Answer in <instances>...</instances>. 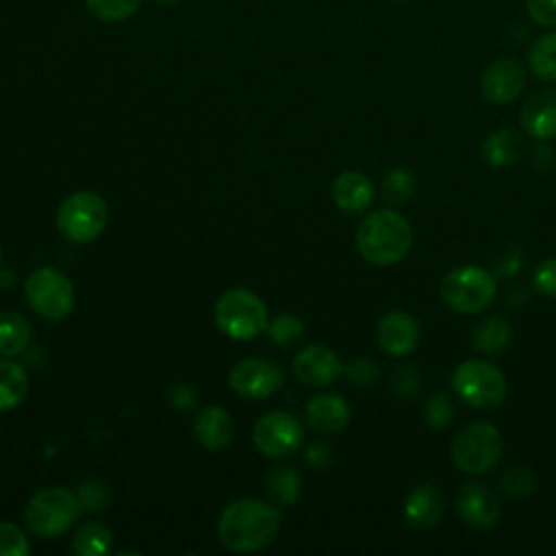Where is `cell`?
<instances>
[{
	"label": "cell",
	"mask_w": 556,
	"mask_h": 556,
	"mask_svg": "<svg viewBox=\"0 0 556 556\" xmlns=\"http://www.w3.org/2000/svg\"><path fill=\"white\" fill-rule=\"evenodd\" d=\"M526 7L539 26H556V0H526Z\"/></svg>",
	"instance_id": "cell-38"
},
{
	"label": "cell",
	"mask_w": 556,
	"mask_h": 556,
	"mask_svg": "<svg viewBox=\"0 0 556 556\" xmlns=\"http://www.w3.org/2000/svg\"><path fill=\"white\" fill-rule=\"evenodd\" d=\"M30 343V324L17 311L0 313V356L15 358Z\"/></svg>",
	"instance_id": "cell-23"
},
{
	"label": "cell",
	"mask_w": 556,
	"mask_h": 556,
	"mask_svg": "<svg viewBox=\"0 0 556 556\" xmlns=\"http://www.w3.org/2000/svg\"><path fill=\"white\" fill-rule=\"evenodd\" d=\"M523 139L513 128H497L482 141V156L493 167H506L521 159Z\"/></svg>",
	"instance_id": "cell-21"
},
{
	"label": "cell",
	"mask_w": 556,
	"mask_h": 556,
	"mask_svg": "<svg viewBox=\"0 0 556 556\" xmlns=\"http://www.w3.org/2000/svg\"><path fill=\"white\" fill-rule=\"evenodd\" d=\"M504 439L493 424L473 421L452 441V463L463 473H486L502 456Z\"/></svg>",
	"instance_id": "cell-8"
},
{
	"label": "cell",
	"mask_w": 556,
	"mask_h": 556,
	"mask_svg": "<svg viewBox=\"0 0 556 556\" xmlns=\"http://www.w3.org/2000/svg\"><path fill=\"white\" fill-rule=\"evenodd\" d=\"M78 500H80V506L85 510H100L106 506V486L100 482V480H85L80 486H78Z\"/></svg>",
	"instance_id": "cell-37"
},
{
	"label": "cell",
	"mask_w": 556,
	"mask_h": 556,
	"mask_svg": "<svg viewBox=\"0 0 556 556\" xmlns=\"http://www.w3.org/2000/svg\"><path fill=\"white\" fill-rule=\"evenodd\" d=\"M424 387V374L413 365H397L391 371V389L395 391V395L404 397V400H413Z\"/></svg>",
	"instance_id": "cell-32"
},
{
	"label": "cell",
	"mask_w": 556,
	"mask_h": 556,
	"mask_svg": "<svg viewBox=\"0 0 556 556\" xmlns=\"http://www.w3.org/2000/svg\"><path fill=\"white\" fill-rule=\"evenodd\" d=\"M521 128L528 137L536 141H547L556 137V91L543 89L530 96L519 111Z\"/></svg>",
	"instance_id": "cell-17"
},
{
	"label": "cell",
	"mask_w": 556,
	"mask_h": 556,
	"mask_svg": "<svg viewBox=\"0 0 556 556\" xmlns=\"http://www.w3.org/2000/svg\"><path fill=\"white\" fill-rule=\"evenodd\" d=\"M24 293L30 308L50 321L67 317L76 304L72 280L56 267H37L24 282Z\"/></svg>",
	"instance_id": "cell-9"
},
{
	"label": "cell",
	"mask_w": 556,
	"mask_h": 556,
	"mask_svg": "<svg viewBox=\"0 0 556 556\" xmlns=\"http://www.w3.org/2000/svg\"><path fill=\"white\" fill-rule=\"evenodd\" d=\"M152 2H156V4H174L178 0H152Z\"/></svg>",
	"instance_id": "cell-43"
},
{
	"label": "cell",
	"mask_w": 556,
	"mask_h": 556,
	"mask_svg": "<svg viewBox=\"0 0 556 556\" xmlns=\"http://www.w3.org/2000/svg\"><path fill=\"white\" fill-rule=\"evenodd\" d=\"M282 369L276 361L250 356L237 361L228 371V384L235 393L252 400L274 395L282 387Z\"/></svg>",
	"instance_id": "cell-11"
},
{
	"label": "cell",
	"mask_w": 556,
	"mask_h": 556,
	"mask_svg": "<svg viewBox=\"0 0 556 556\" xmlns=\"http://www.w3.org/2000/svg\"><path fill=\"white\" fill-rule=\"evenodd\" d=\"M265 332L269 334V339L280 345V348H293L295 343L302 341L304 337V324L302 319H298L295 315H289V313H282V315H276Z\"/></svg>",
	"instance_id": "cell-28"
},
{
	"label": "cell",
	"mask_w": 556,
	"mask_h": 556,
	"mask_svg": "<svg viewBox=\"0 0 556 556\" xmlns=\"http://www.w3.org/2000/svg\"><path fill=\"white\" fill-rule=\"evenodd\" d=\"M528 63L534 76L556 83V30L541 35L528 52Z\"/></svg>",
	"instance_id": "cell-27"
},
{
	"label": "cell",
	"mask_w": 556,
	"mask_h": 556,
	"mask_svg": "<svg viewBox=\"0 0 556 556\" xmlns=\"http://www.w3.org/2000/svg\"><path fill=\"white\" fill-rule=\"evenodd\" d=\"M254 447L267 458H285L300 450L304 428L298 417L285 410H271L256 419L252 428Z\"/></svg>",
	"instance_id": "cell-10"
},
{
	"label": "cell",
	"mask_w": 556,
	"mask_h": 556,
	"mask_svg": "<svg viewBox=\"0 0 556 556\" xmlns=\"http://www.w3.org/2000/svg\"><path fill=\"white\" fill-rule=\"evenodd\" d=\"M341 371L343 365L339 356L319 343L302 348L293 358V374L306 387H328Z\"/></svg>",
	"instance_id": "cell-14"
},
{
	"label": "cell",
	"mask_w": 556,
	"mask_h": 556,
	"mask_svg": "<svg viewBox=\"0 0 556 556\" xmlns=\"http://www.w3.org/2000/svg\"><path fill=\"white\" fill-rule=\"evenodd\" d=\"M141 0H85L89 13L100 22H122L128 20Z\"/></svg>",
	"instance_id": "cell-31"
},
{
	"label": "cell",
	"mask_w": 556,
	"mask_h": 556,
	"mask_svg": "<svg viewBox=\"0 0 556 556\" xmlns=\"http://www.w3.org/2000/svg\"><path fill=\"white\" fill-rule=\"evenodd\" d=\"M265 493L276 506H293L302 493V476L293 467H276L265 476Z\"/></svg>",
	"instance_id": "cell-24"
},
{
	"label": "cell",
	"mask_w": 556,
	"mask_h": 556,
	"mask_svg": "<svg viewBox=\"0 0 556 556\" xmlns=\"http://www.w3.org/2000/svg\"><path fill=\"white\" fill-rule=\"evenodd\" d=\"M532 165L539 167L541 172L549 169V167L554 165V150H552L549 146H539V148H534V152H532Z\"/></svg>",
	"instance_id": "cell-42"
},
{
	"label": "cell",
	"mask_w": 556,
	"mask_h": 556,
	"mask_svg": "<svg viewBox=\"0 0 556 556\" xmlns=\"http://www.w3.org/2000/svg\"><path fill=\"white\" fill-rule=\"evenodd\" d=\"M28 552L26 532L11 521H0V556H26Z\"/></svg>",
	"instance_id": "cell-34"
},
{
	"label": "cell",
	"mask_w": 556,
	"mask_h": 556,
	"mask_svg": "<svg viewBox=\"0 0 556 556\" xmlns=\"http://www.w3.org/2000/svg\"><path fill=\"white\" fill-rule=\"evenodd\" d=\"M534 287L541 295L556 300V256L543 258L534 267Z\"/></svg>",
	"instance_id": "cell-36"
},
{
	"label": "cell",
	"mask_w": 556,
	"mask_h": 556,
	"mask_svg": "<svg viewBox=\"0 0 556 556\" xmlns=\"http://www.w3.org/2000/svg\"><path fill=\"white\" fill-rule=\"evenodd\" d=\"M113 545V532L102 521H87L83 523L74 539H72V552L78 556H102Z\"/></svg>",
	"instance_id": "cell-26"
},
{
	"label": "cell",
	"mask_w": 556,
	"mask_h": 556,
	"mask_svg": "<svg viewBox=\"0 0 556 556\" xmlns=\"http://www.w3.org/2000/svg\"><path fill=\"white\" fill-rule=\"evenodd\" d=\"M280 528V510L263 500L241 497L230 502L217 521V534L230 552H256L265 547Z\"/></svg>",
	"instance_id": "cell-1"
},
{
	"label": "cell",
	"mask_w": 556,
	"mask_h": 556,
	"mask_svg": "<svg viewBox=\"0 0 556 556\" xmlns=\"http://www.w3.org/2000/svg\"><path fill=\"white\" fill-rule=\"evenodd\" d=\"M439 289L443 302L452 311L469 315L484 311L493 302L497 293V280L489 269L480 265H460L441 278Z\"/></svg>",
	"instance_id": "cell-5"
},
{
	"label": "cell",
	"mask_w": 556,
	"mask_h": 556,
	"mask_svg": "<svg viewBox=\"0 0 556 556\" xmlns=\"http://www.w3.org/2000/svg\"><path fill=\"white\" fill-rule=\"evenodd\" d=\"M28 393L26 369L9 356H0V410H11L22 404Z\"/></svg>",
	"instance_id": "cell-22"
},
{
	"label": "cell",
	"mask_w": 556,
	"mask_h": 556,
	"mask_svg": "<svg viewBox=\"0 0 556 556\" xmlns=\"http://www.w3.org/2000/svg\"><path fill=\"white\" fill-rule=\"evenodd\" d=\"M193 432L198 443L208 452H219L228 447L235 434V424L228 410H224L217 404H208L200 408V413L193 419Z\"/></svg>",
	"instance_id": "cell-19"
},
{
	"label": "cell",
	"mask_w": 556,
	"mask_h": 556,
	"mask_svg": "<svg viewBox=\"0 0 556 556\" xmlns=\"http://www.w3.org/2000/svg\"><path fill=\"white\" fill-rule=\"evenodd\" d=\"M419 324L404 311H389L376 326V339L384 354L406 356L419 343Z\"/></svg>",
	"instance_id": "cell-15"
},
{
	"label": "cell",
	"mask_w": 556,
	"mask_h": 556,
	"mask_svg": "<svg viewBox=\"0 0 556 556\" xmlns=\"http://www.w3.org/2000/svg\"><path fill=\"white\" fill-rule=\"evenodd\" d=\"M452 389L471 408L489 410L504 402L506 397V376L500 367L482 358H469L456 365L452 374Z\"/></svg>",
	"instance_id": "cell-6"
},
{
	"label": "cell",
	"mask_w": 556,
	"mask_h": 556,
	"mask_svg": "<svg viewBox=\"0 0 556 556\" xmlns=\"http://www.w3.org/2000/svg\"><path fill=\"white\" fill-rule=\"evenodd\" d=\"M445 510V497L443 491L432 484V482H424L417 484L404 500V519L410 528L415 530H428L434 528Z\"/></svg>",
	"instance_id": "cell-16"
},
{
	"label": "cell",
	"mask_w": 556,
	"mask_h": 556,
	"mask_svg": "<svg viewBox=\"0 0 556 556\" xmlns=\"http://www.w3.org/2000/svg\"><path fill=\"white\" fill-rule=\"evenodd\" d=\"M526 85V72L515 59H497L484 67L480 76V91L491 104L513 102Z\"/></svg>",
	"instance_id": "cell-13"
},
{
	"label": "cell",
	"mask_w": 556,
	"mask_h": 556,
	"mask_svg": "<svg viewBox=\"0 0 556 556\" xmlns=\"http://www.w3.org/2000/svg\"><path fill=\"white\" fill-rule=\"evenodd\" d=\"M332 447L326 445V443H313L308 450H306V463L315 469H326L328 465H332Z\"/></svg>",
	"instance_id": "cell-40"
},
{
	"label": "cell",
	"mask_w": 556,
	"mask_h": 556,
	"mask_svg": "<svg viewBox=\"0 0 556 556\" xmlns=\"http://www.w3.org/2000/svg\"><path fill=\"white\" fill-rule=\"evenodd\" d=\"M384 198L391 204H404L415 193V176L408 167H393L382 180Z\"/></svg>",
	"instance_id": "cell-29"
},
{
	"label": "cell",
	"mask_w": 556,
	"mask_h": 556,
	"mask_svg": "<svg viewBox=\"0 0 556 556\" xmlns=\"http://www.w3.org/2000/svg\"><path fill=\"white\" fill-rule=\"evenodd\" d=\"M0 261H2V248H0Z\"/></svg>",
	"instance_id": "cell-44"
},
{
	"label": "cell",
	"mask_w": 556,
	"mask_h": 556,
	"mask_svg": "<svg viewBox=\"0 0 556 556\" xmlns=\"http://www.w3.org/2000/svg\"><path fill=\"white\" fill-rule=\"evenodd\" d=\"M523 263V254L517 248H506L502 256L495 258V274L497 276H515Z\"/></svg>",
	"instance_id": "cell-39"
},
{
	"label": "cell",
	"mask_w": 556,
	"mask_h": 556,
	"mask_svg": "<svg viewBox=\"0 0 556 556\" xmlns=\"http://www.w3.org/2000/svg\"><path fill=\"white\" fill-rule=\"evenodd\" d=\"M410 245L413 228L397 211H371L356 226V248L371 265L391 267L406 258Z\"/></svg>",
	"instance_id": "cell-2"
},
{
	"label": "cell",
	"mask_w": 556,
	"mask_h": 556,
	"mask_svg": "<svg viewBox=\"0 0 556 556\" xmlns=\"http://www.w3.org/2000/svg\"><path fill=\"white\" fill-rule=\"evenodd\" d=\"M332 200L343 213H365L374 202V185L363 172H343L332 182Z\"/></svg>",
	"instance_id": "cell-20"
},
{
	"label": "cell",
	"mask_w": 556,
	"mask_h": 556,
	"mask_svg": "<svg viewBox=\"0 0 556 556\" xmlns=\"http://www.w3.org/2000/svg\"><path fill=\"white\" fill-rule=\"evenodd\" d=\"M454 404L452 397L447 393H434L428 397L426 408H424V417L428 428L432 430H445L452 421H454Z\"/></svg>",
	"instance_id": "cell-33"
},
{
	"label": "cell",
	"mask_w": 556,
	"mask_h": 556,
	"mask_svg": "<svg viewBox=\"0 0 556 556\" xmlns=\"http://www.w3.org/2000/svg\"><path fill=\"white\" fill-rule=\"evenodd\" d=\"M513 337V328L502 317L482 319L471 332V345L480 354H497L502 352Z\"/></svg>",
	"instance_id": "cell-25"
},
{
	"label": "cell",
	"mask_w": 556,
	"mask_h": 556,
	"mask_svg": "<svg viewBox=\"0 0 556 556\" xmlns=\"http://www.w3.org/2000/svg\"><path fill=\"white\" fill-rule=\"evenodd\" d=\"M500 484L510 497H528L536 489V476L526 465H510L500 476Z\"/></svg>",
	"instance_id": "cell-30"
},
{
	"label": "cell",
	"mask_w": 556,
	"mask_h": 556,
	"mask_svg": "<svg viewBox=\"0 0 556 556\" xmlns=\"http://www.w3.org/2000/svg\"><path fill=\"white\" fill-rule=\"evenodd\" d=\"M391 2H404V0H391Z\"/></svg>",
	"instance_id": "cell-45"
},
{
	"label": "cell",
	"mask_w": 556,
	"mask_h": 556,
	"mask_svg": "<svg viewBox=\"0 0 556 556\" xmlns=\"http://www.w3.org/2000/svg\"><path fill=\"white\" fill-rule=\"evenodd\" d=\"M306 424L319 434H337L350 421V406L341 395L321 393L308 400L306 408Z\"/></svg>",
	"instance_id": "cell-18"
},
{
	"label": "cell",
	"mask_w": 556,
	"mask_h": 556,
	"mask_svg": "<svg viewBox=\"0 0 556 556\" xmlns=\"http://www.w3.org/2000/svg\"><path fill=\"white\" fill-rule=\"evenodd\" d=\"M343 374L356 387H371L380 378V367L374 358H356L343 367Z\"/></svg>",
	"instance_id": "cell-35"
},
{
	"label": "cell",
	"mask_w": 556,
	"mask_h": 556,
	"mask_svg": "<svg viewBox=\"0 0 556 556\" xmlns=\"http://www.w3.org/2000/svg\"><path fill=\"white\" fill-rule=\"evenodd\" d=\"M215 324L226 337L235 341H248L265 332L269 324L267 306L254 291L235 287L217 298Z\"/></svg>",
	"instance_id": "cell-4"
},
{
	"label": "cell",
	"mask_w": 556,
	"mask_h": 556,
	"mask_svg": "<svg viewBox=\"0 0 556 556\" xmlns=\"http://www.w3.org/2000/svg\"><path fill=\"white\" fill-rule=\"evenodd\" d=\"M80 500L76 493L63 486L39 489L24 508L26 526L41 539H54L65 534L80 517Z\"/></svg>",
	"instance_id": "cell-3"
},
{
	"label": "cell",
	"mask_w": 556,
	"mask_h": 556,
	"mask_svg": "<svg viewBox=\"0 0 556 556\" xmlns=\"http://www.w3.org/2000/svg\"><path fill=\"white\" fill-rule=\"evenodd\" d=\"M109 222L106 202L96 191L70 193L56 211V228L72 243L96 241Z\"/></svg>",
	"instance_id": "cell-7"
},
{
	"label": "cell",
	"mask_w": 556,
	"mask_h": 556,
	"mask_svg": "<svg viewBox=\"0 0 556 556\" xmlns=\"http://www.w3.org/2000/svg\"><path fill=\"white\" fill-rule=\"evenodd\" d=\"M193 400H195V395L187 384H176L169 393V402L176 408H189V406H193Z\"/></svg>",
	"instance_id": "cell-41"
},
{
	"label": "cell",
	"mask_w": 556,
	"mask_h": 556,
	"mask_svg": "<svg viewBox=\"0 0 556 556\" xmlns=\"http://www.w3.org/2000/svg\"><path fill=\"white\" fill-rule=\"evenodd\" d=\"M456 510L467 526L484 530L500 521L502 502L486 484L467 482L456 495Z\"/></svg>",
	"instance_id": "cell-12"
}]
</instances>
